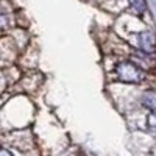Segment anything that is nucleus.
Instances as JSON below:
<instances>
[{"mask_svg":"<svg viewBox=\"0 0 156 156\" xmlns=\"http://www.w3.org/2000/svg\"><path fill=\"white\" fill-rule=\"evenodd\" d=\"M142 105H144L147 109L154 111L156 109V94L154 92H147L142 95Z\"/></svg>","mask_w":156,"mask_h":156,"instance_id":"3","label":"nucleus"},{"mask_svg":"<svg viewBox=\"0 0 156 156\" xmlns=\"http://www.w3.org/2000/svg\"><path fill=\"white\" fill-rule=\"evenodd\" d=\"M137 44H139V47L144 50V51H147V53H151V51L156 50V37H154L153 33L144 31V33H140V34L137 36Z\"/></svg>","mask_w":156,"mask_h":156,"instance_id":"2","label":"nucleus"},{"mask_svg":"<svg viewBox=\"0 0 156 156\" xmlns=\"http://www.w3.org/2000/svg\"><path fill=\"white\" fill-rule=\"evenodd\" d=\"M3 22H5V17H3L2 14H0V27H2V25H3Z\"/></svg>","mask_w":156,"mask_h":156,"instance_id":"7","label":"nucleus"},{"mask_svg":"<svg viewBox=\"0 0 156 156\" xmlns=\"http://www.w3.org/2000/svg\"><path fill=\"white\" fill-rule=\"evenodd\" d=\"M148 125H150L151 129H154V131H156V109L151 111V114L148 117Z\"/></svg>","mask_w":156,"mask_h":156,"instance_id":"5","label":"nucleus"},{"mask_svg":"<svg viewBox=\"0 0 156 156\" xmlns=\"http://www.w3.org/2000/svg\"><path fill=\"white\" fill-rule=\"evenodd\" d=\"M115 73L119 76V80L126 81V83H139L142 81V70L133 62H120L115 67Z\"/></svg>","mask_w":156,"mask_h":156,"instance_id":"1","label":"nucleus"},{"mask_svg":"<svg viewBox=\"0 0 156 156\" xmlns=\"http://www.w3.org/2000/svg\"><path fill=\"white\" fill-rule=\"evenodd\" d=\"M0 156H12L9 151H6V150H0Z\"/></svg>","mask_w":156,"mask_h":156,"instance_id":"6","label":"nucleus"},{"mask_svg":"<svg viewBox=\"0 0 156 156\" xmlns=\"http://www.w3.org/2000/svg\"><path fill=\"white\" fill-rule=\"evenodd\" d=\"M129 6H131L137 14H144L145 9H147L145 0H129Z\"/></svg>","mask_w":156,"mask_h":156,"instance_id":"4","label":"nucleus"}]
</instances>
